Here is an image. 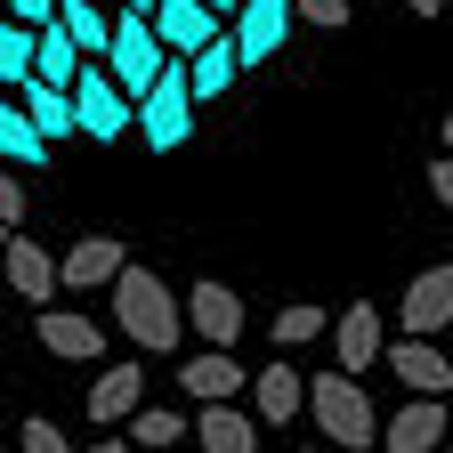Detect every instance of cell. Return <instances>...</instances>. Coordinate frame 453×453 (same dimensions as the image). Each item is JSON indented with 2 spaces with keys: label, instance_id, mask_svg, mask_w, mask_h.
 <instances>
[{
  "label": "cell",
  "instance_id": "cell-1",
  "mask_svg": "<svg viewBox=\"0 0 453 453\" xmlns=\"http://www.w3.org/2000/svg\"><path fill=\"white\" fill-rule=\"evenodd\" d=\"M113 324H122L146 357H170V349H179V332H187V308L170 300V283H162L154 267L130 259L122 275H113Z\"/></svg>",
  "mask_w": 453,
  "mask_h": 453
},
{
  "label": "cell",
  "instance_id": "cell-2",
  "mask_svg": "<svg viewBox=\"0 0 453 453\" xmlns=\"http://www.w3.org/2000/svg\"><path fill=\"white\" fill-rule=\"evenodd\" d=\"M308 421H316L324 445H340V453H357V445L380 437V413H372V396H365V380H357L349 365H332V372L308 380Z\"/></svg>",
  "mask_w": 453,
  "mask_h": 453
},
{
  "label": "cell",
  "instance_id": "cell-3",
  "mask_svg": "<svg viewBox=\"0 0 453 453\" xmlns=\"http://www.w3.org/2000/svg\"><path fill=\"white\" fill-rule=\"evenodd\" d=\"M105 65H113V81H122L130 97H146V89L170 73V41L154 33L146 9H113V49H105Z\"/></svg>",
  "mask_w": 453,
  "mask_h": 453
},
{
  "label": "cell",
  "instance_id": "cell-4",
  "mask_svg": "<svg viewBox=\"0 0 453 453\" xmlns=\"http://www.w3.org/2000/svg\"><path fill=\"white\" fill-rule=\"evenodd\" d=\"M195 73H187V57H170V73L138 97V130H146V146L154 154H179L187 146V130H195Z\"/></svg>",
  "mask_w": 453,
  "mask_h": 453
},
{
  "label": "cell",
  "instance_id": "cell-5",
  "mask_svg": "<svg viewBox=\"0 0 453 453\" xmlns=\"http://www.w3.org/2000/svg\"><path fill=\"white\" fill-rule=\"evenodd\" d=\"M73 105H81V138H97V146H113L130 122H138V97L113 81V65H81V81H73Z\"/></svg>",
  "mask_w": 453,
  "mask_h": 453
},
{
  "label": "cell",
  "instance_id": "cell-6",
  "mask_svg": "<svg viewBox=\"0 0 453 453\" xmlns=\"http://www.w3.org/2000/svg\"><path fill=\"white\" fill-rule=\"evenodd\" d=\"M380 365H388L396 380H405V396H445V388H453V357L437 349L429 332H396Z\"/></svg>",
  "mask_w": 453,
  "mask_h": 453
},
{
  "label": "cell",
  "instance_id": "cell-7",
  "mask_svg": "<svg viewBox=\"0 0 453 453\" xmlns=\"http://www.w3.org/2000/svg\"><path fill=\"white\" fill-rule=\"evenodd\" d=\"M300 9L292 0H243V17H235V49H243V65H267V57L292 41Z\"/></svg>",
  "mask_w": 453,
  "mask_h": 453
},
{
  "label": "cell",
  "instance_id": "cell-8",
  "mask_svg": "<svg viewBox=\"0 0 453 453\" xmlns=\"http://www.w3.org/2000/svg\"><path fill=\"white\" fill-rule=\"evenodd\" d=\"M154 33L170 41V57H203L226 33V17L211 9V0H162V9H154Z\"/></svg>",
  "mask_w": 453,
  "mask_h": 453
},
{
  "label": "cell",
  "instance_id": "cell-9",
  "mask_svg": "<svg viewBox=\"0 0 453 453\" xmlns=\"http://www.w3.org/2000/svg\"><path fill=\"white\" fill-rule=\"evenodd\" d=\"M380 445L388 453H437L445 445V396H405V405L380 421Z\"/></svg>",
  "mask_w": 453,
  "mask_h": 453
},
{
  "label": "cell",
  "instance_id": "cell-10",
  "mask_svg": "<svg viewBox=\"0 0 453 453\" xmlns=\"http://www.w3.org/2000/svg\"><path fill=\"white\" fill-rule=\"evenodd\" d=\"M187 324L203 332V349H235V340H243V300L235 292H226V283H195V292H187Z\"/></svg>",
  "mask_w": 453,
  "mask_h": 453
},
{
  "label": "cell",
  "instance_id": "cell-11",
  "mask_svg": "<svg viewBox=\"0 0 453 453\" xmlns=\"http://www.w3.org/2000/svg\"><path fill=\"white\" fill-rule=\"evenodd\" d=\"M138 405H146V365H97V380H89V421L97 429H122Z\"/></svg>",
  "mask_w": 453,
  "mask_h": 453
},
{
  "label": "cell",
  "instance_id": "cell-12",
  "mask_svg": "<svg viewBox=\"0 0 453 453\" xmlns=\"http://www.w3.org/2000/svg\"><path fill=\"white\" fill-rule=\"evenodd\" d=\"M396 324H405V332H445V324H453V259L405 283V300H396Z\"/></svg>",
  "mask_w": 453,
  "mask_h": 453
},
{
  "label": "cell",
  "instance_id": "cell-13",
  "mask_svg": "<svg viewBox=\"0 0 453 453\" xmlns=\"http://www.w3.org/2000/svg\"><path fill=\"white\" fill-rule=\"evenodd\" d=\"M41 349L49 357H65V365H105V332L89 324V316H73V308H41Z\"/></svg>",
  "mask_w": 453,
  "mask_h": 453
},
{
  "label": "cell",
  "instance_id": "cell-14",
  "mask_svg": "<svg viewBox=\"0 0 453 453\" xmlns=\"http://www.w3.org/2000/svg\"><path fill=\"white\" fill-rule=\"evenodd\" d=\"M122 267H130L122 235H81L65 251V292H113V275H122Z\"/></svg>",
  "mask_w": 453,
  "mask_h": 453
},
{
  "label": "cell",
  "instance_id": "cell-15",
  "mask_svg": "<svg viewBox=\"0 0 453 453\" xmlns=\"http://www.w3.org/2000/svg\"><path fill=\"white\" fill-rule=\"evenodd\" d=\"M9 283H17V300H57L65 292V259H49L33 235H9Z\"/></svg>",
  "mask_w": 453,
  "mask_h": 453
},
{
  "label": "cell",
  "instance_id": "cell-16",
  "mask_svg": "<svg viewBox=\"0 0 453 453\" xmlns=\"http://www.w3.org/2000/svg\"><path fill=\"white\" fill-rule=\"evenodd\" d=\"M380 357H388V324H380V308H372V300L340 308V365L365 372V365H380Z\"/></svg>",
  "mask_w": 453,
  "mask_h": 453
},
{
  "label": "cell",
  "instance_id": "cell-17",
  "mask_svg": "<svg viewBox=\"0 0 453 453\" xmlns=\"http://www.w3.org/2000/svg\"><path fill=\"white\" fill-rule=\"evenodd\" d=\"M179 388L195 396V405H226V396L243 388V365L226 357V349H203V357H187V365H179Z\"/></svg>",
  "mask_w": 453,
  "mask_h": 453
},
{
  "label": "cell",
  "instance_id": "cell-18",
  "mask_svg": "<svg viewBox=\"0 0 453 453\" xmlns=\"http://www.w3.org/2000/svg\"><path fill=\"white\" fill-rule=\"evenodd\" d=\"M195 445H203V453H259V421L235 413V396H226V405H203Z\"/></svg>",
  "mask_w": 453,
  "mask_h": 453
},
{
  "label": "cell",
  "instance_id": "cell-19",
  "mask_svg": "<svg viewBox=\"0 0 453 453\" xmlns=\"http://www.w3.org/2000/svg\"><path fill=\"white\" fill-rule=\"evenodd\" d=\"M251 405H259V421L283 429V421H300V413H308V380H300L292 365H267V372L251 380Z\"/></svg>",
  "mask_w": 453,
  "mask_h": 453
},
{
  "label": "cell",
  "instance_id": "cell-20",
  "mask_svg": "<svg viewBox=\"0 0 453 453\" xmlns=\"http://www.w3.org/2000/svg\"><path fill=\"white\" fill-rule=\"evenodd\" d=\"M187 73H195V97L211 105V97H226V89H235V73H243V49H235V25H226L203 57H187Z\"/></svg>",
  "mask_w": 453,
  "mask_h": 453
},
{
  "label": "cell",
  "instance_id": "cell-21",
  "mask_svg": "<svg viewBox=\"0 0 453 453\" xmlns=\"http://www.w3.org/2000/svg\"><path fill=\"white\" fill-rule=\"evenodd\" d=\"M17 97H25V113H33V122L49 130V146L81 130V105H73V89H57V81H25Z\"/></svg>",
  "mask_w": 453,
  "mask_h": 453
},
{
  "label": "cell",
  "instance_id": "cell-22",
  "mask_svg": "<svg viewBox=\"0 0 453 453\" xmlns=\"http://www.w3.org/2000/svg\"><path fill=\"white\" fill-rule=\"evenodd\" d=\"M0 146H9L17 170H41V162H49V130L25 113V97H17V105H0Z\"/></svg>",
  "mask_w": 453,
  "mask_h": 453
},
{
  "label": "cell",
  "instance_id": "cell-23",
  "mask_svg": "<svg viewBox=\"0 0 453 453\" xmlns=\"http://www.w3.org/2000/svg\"><path fill=\"white\" fill-rule=\"evenodd\" d=\"M122 429H130V445H138V453H170V445H179V437H187L195 421H179L170 405H138V413H130Z\"/></svg>",
  "mask_w": 453,
  "mask_h": 453
},
{
  "label": "cell",
  "instance_id": "cell-24",
  "mask_svg": "<svg viewBox=\"0 0 453 453\" xmlns=\"http://www.w3.org/2000/svg\"><path fill=\"white\" fill-rule=\"evenodd\" d=\"M57 17H65V33L81 41V57H105V49H113V17H105V0H65Z\"/></svg>",
  "mask_w": 453,
  "mask_h": 453
},
{
  "label": "cell",
  "instance_id": "cell-25",
  "mask_svg": "<svg viewBox=\"0 0 453 453\" xmlns=\"http://www.w3.org/2000/svg\"><path fill=\"white\" fill-rule=\"evenodd\" d=\"M332 316L316 308V300H292V308H275V349H308V340L324 332Z\"/></svg>",
  "mask_w": 453,
  "mask_h": 453
},
{
  "label": "cell",
  "instance_id": "cell-26",
  "mask_svg": "<svg viewBox=\"0 0 453 453\" xmlns=\"http://www.w3.org/2000/svg\"><path fill=\"white\" fill-rule=\"evenodd\" d=\"M292 9H300V25H316V33H340L357 0H292Z\"/></svg>",
  "mask_w": 453,
  "mask_h": 453
},
{
  "label": "cell",
  "instance_id": "cell-27",
  "mask_svg": "<svg viewBox=\"0 0 453 453\" xmlns=\"http://www.w3.org/2000/svg\"><path fill=\"white\" fill-rule=\"evenodd\" d=\"M17 445H25V453H73L57 421H25V437H17Z\"/></svg>",
  "mask_w": 453,
  "mask_h": 453
},
{
  "label": "cell",
  "instance_id": "cell-28",
  "mask_svg": "<svg viewBox=\"0 0 453 453\" xmlns=\"http://www.w3.org/2000/svg\"><path fill=\"white\" fill-rule=\"evenodd\" d=\"M57 9L65 0H9V17H25V25H57Z\"/></svg>",
  "mask_w": 453,
  "mask_h": 453
},
{
  "label": "cell",
  "instance_id": "cell-29",
  "mask_svg": "<svg viewBox=\"0 0 453 453\" xmlns=\"http://www.w3.org/2000/svg\"><path fill=\"white\" fill-rule=\"evenodd\" d=\"M0 219H9V235L25 226V187H17V179H0Z\"/></svg>",
  "mask_w": 453,
  "mask_h": 453
},
{
  "label": "cell",
  "instance_id": "cell-30",
  "mask_svg": "<svg viewBox=\"0 0 453 453\" xmlns=\"http://www.w3.org/2000/svg\"><path fill=\"white\" fill-rule=\"evenodd\" d=\"M429 195L453 211V154H437V162H429Z\"/></svg>",
  "mask_w": 453,
  "mask_h": 453
},
{
  "label": "cell",
  "instance_id": "cell-31",
  "mask_svg": "<svg viewBox=\"0 0 453 453\" xmlns=\"http://www.w3.org/2000/svg\"><path fill=\"white\" fill-rule=\"evenodd\" d=\"M89 453H138V445H130V429H122V437H105V445H89Z\"/></svg>",
  "mask_w": 453,
  "mask_h": 453
},
{
  "label": "cell",
  "instance_id": "cell-32",
  "mask_svg": "<svg viewBox=\"0 0 453 453\" xmlns=\"http://www.w3.org/2000/svg\"><path fill=\"white\" fill-rule=\"evenodd\" d=\"M405 9H413V17H445V0H405Z\"/></svg>",
  "mask_w": 453,
  "mask_h": 453
},
{
  "label": "cell",
  "instance_id": "cell-33",
  "mask_svg": "<svg viewBox=\"0 0 453 453\" xmlns=\"http://www.w3.org/2000/svg\"><path fill=\"white\" fill-rule=\"evenodd\" d=\"M445 154H453V113H445Z\"/></svg>",
  "mask_w": 453,
  "mask_h": 453
},
{
  "label": "cell",
  "instance_id": "cell-34",
  "mask_svg": "<svg viewBox=\"0 0 453 453\" xmlns=\"http://www.w3.org/2000/svg\"><path fill=\"white\" fill-rule=\"evenodd\" d=\"M308 453H340V445H308Z\"/></svg>",
  "mask_w": 453,
  "mask_h": 453
},
{
  "label": "cell",
  "instance_id": "cell-35",
  "mask_svg": "<svg viewBox=\"0 0 453 453\" xmlns=\"http://www.w3.org/2000/svg\"><path fill=\"white\" fill-rule=\"evenodd\" d=\"M170 453H187V445H170ZM195 453H203V445H195Z\"/></svg>",
  "mask_w": 453,
  "mask_h": 453
},
{
  "label": "cell",
  "instance_id": "cell-36",
  "mask_svg": "<svg viewBox=\"0 0 453 453\" xmlns=\"http://www.w3.org/2000/svg\"><path fill=\"white\" fill-rule=\"evenodd\" d=\"M437 453H453V445H437Z\"/></svg>",
  "mask_w": 453,
  "mask_h": 453
}]
</instances>
